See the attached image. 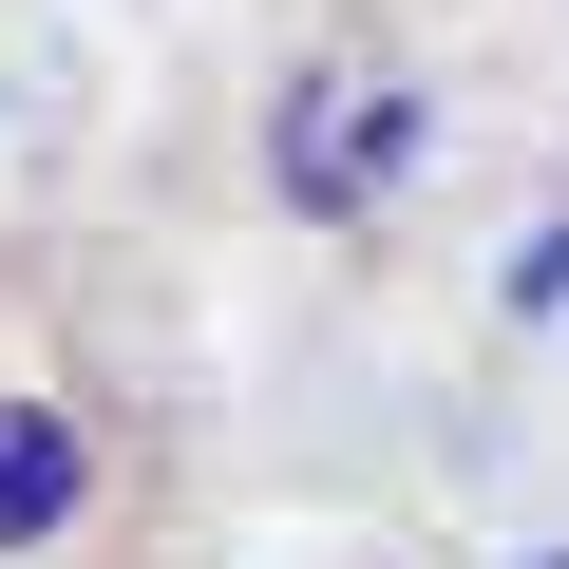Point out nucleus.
I'll return each mask as SVG.
<instances>
[{
	"instance_id": "obj_2",
	"label": "nucleus",
	"mask_w": 569,
	"mask_h": 569,
	"mask_svg": "<svg viewBox=\"0 0 569 569\" xmlns=\"http://www.w3.org/2000/svg\"><path fill=\"white\" fill-rule=\"evenodd\" d=\"M77 512H96V437L58 399H0V550H58Z\"/></svg>"
},
{
	"instance_id": "obj_1",
	"label": "nucleus",
	"mask_w": 569,
	"mask_h": 569,
	"mask_svg": "<svg viewBox=\"0 0 569 569\" xmlns=\"http://www.w3.org/2000/svg\"><path fill=\"white\" fill-rule=\"evenodd\" d=\"M418 171V77L380 58H305L266 96V190L305 209V228H380V190Z\"/></svg>"
}]
</instances>
